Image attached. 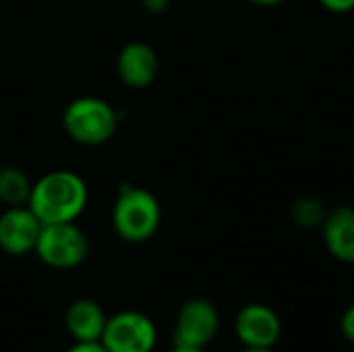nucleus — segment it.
Returning <instances> with one entry per match:
<instances>
[{
  "instance_id": "nucleus-18",
  "label": "nucleus",
  "mask_w": 354,
  "mask_h": 352,
  "mask_svg": "<svg viewBox=\"0 0 354 352\" xmlns=\"http://www.w3.org/2000/svg\"><path fill=\"white\" fill-rule=\"evenodd\" d=\"M251 4H255V6H263V8H270V6H278V4H282L284 0H249Z\"/></svg>"
},
{
  "instance_id": "nucleus-2",
  "label": "nucleus",
  "mask_w": 354,
  "mask_h": 352,
  "mask_svg": "<svg viewBox=\"0 0 354 352\" xmlns=\"http://www.w3.org/2000/svg\"><path fill=\"white\" fill-rule=\"evenodd\" d=\"M162 207L158 197L137 185H122L112 205V228L133 245L147 243L160 228Z\"/></svg>"
},
{
  "instance_id": "nucleus-9",
  "label": "nucleus",
  "mask_w": 354,
  "mask_h": 352,
  "mask_svg": "<svg viewBox=\"0 0 354 352\" xmlns=\"http://www.w3.org/2000/svg\"><path fill=\"white\" fill-rule=\"evenodd\" d=\"M160 71L156 50L145 41H129L116 56V75L129 89H147Z\"/></svg>"
},
{
  "instance_id": "nucleus-3",
  "label": "nucleus",
  "mask_w": 354,
  "mask_h": 352,
  "mask_svg": "<svg viewBox=\"0 0 354 352\" xmlns=\"http://www.w3.org/2000/svg\"><path fill=\"white\" fill-rule=\"evenodd\" d=\"M120 127L118 110L104 98H75L62 112V129L66 137L85 147L108 143Z\"/></svg>"
},
{
  "instance_id": "nucleus-15",
  "label": "nucleus",
  "mask_w": 354,
  "mask_h": 352,
  "mask_svg": "<svg viewBox=\"0 0 354 352\" xmlns=\"http://www.w3.org/2000/svg\"><path fill=\"white\" fill-rule=\"evenodd\" d=\"M340 330H342V334H344V338L354 344V303L344 311V315H342V319H340Z\"/></svg>"
},
{
  "instance_id": "nucleus-6",
  "label": "nucleus",
  "mask_w": 354,
  "mask_h": 352,
  "mask_svg": "<svg viewBox=\"0 0 354 352\" xmlns=\"http://www.w3.org/2000/svg\"><path fill=\"white\" fill-rule=\"evenodd\" d=\"M220 330V315L212 301L191 299L187 301L174 322L172 344L205 349Z\"/></svg>"
},
{
  "instance_id": "nucleus-12",
  "label": "nucleus",
  "mask_w": 354,
  "mask_h": 352,
  "mask_svg": "<svg viewBox=\"0 0 354 352\" xmlns=\"http://www.w3.org/2000/svg\"><path fill=\"white\" fill-rule=\"evenodd\" d=\"M31 178L17 166L0 168V203L6 207L27 205L31 195Z\"/></svg>"
},
{
  "instance_id": "nucleus-4",
  "label": "nucleus",
  "mask_w": 354,
  "mask_h": 352,
  "mask_svg": "<svg viewBox=\"0 0 354 352\" xmlns=\"http://www.w3.org/2000/svg\"><path fill=\"white\" fill-rule=\"evenodd\" d=\"M33 253L52 270H73L87 259L89 239L77 222L44 224Z\"/></svg>"
},
{
  "instance_id": "nucleus-11",
  "label": "nucleus",
  "mask_w": 354,
  "mask_h": 352,
  "mask_svg": "<svg viewBox=\"0 0 354 352\" xmlns=\"http://www.w3.org/2000/svg\"><path fill=\"white\" fill-rule=\"evenodd\" d=\"M106 313L91 299H77L64 313V324L75 342H100L106 328Z\"/></svg>"
},
{
  "instance_id": "nucleus-14",
  "label": "nucleus",
  "mask_w": 354,
  "mask_h": 352,
  "mask_svg": "<svg viewBox=\"0 0 354 352\" xmlns=\"http://www.w3.org/2000/svg\"><path fill=\"white\" fill-rule=\"evenodd\" d=\"M326 10L330 12H338V15H344V12H351L354 10V0H317Z\"/></svg>"
},
{
  "instance_id": "nucleus-17",
  "label": "nucleus",
  "mask_w": 354,
  "mask_h": 352,
  "mask_svg": "<svg viewBox=\"0 0 354 352\" xmlns=\"http://www.w3.org/2000/svg\"><path fill=\"white\" fill-rule=\"evenodd\" d=\"M66 352H108L100 342H75Z\"/></svg>"
},
{
  "instance_id": "nucleus-13",
  "label": "nucleus",
  "mask_w": 354,
  "mask_h": 352,
  "mask_svg": "<svg viewBox=\"0 0 354 352\" xmlns=\"http://www.w3.org/2000/svg\"><path fill=\"white\" fill-rule=\"evenodd\" d=\"M328 210L315 197H301L290 205V218L301 228H322Z\"/></svg>"
},
{
  "instance_id": "nucleus-16",
  "label": "nucleus",
  "mask_w": 354,
  "mask_h": 352,
  "mask_svg": "<svg viewBox=\"0 0 354 352\" xmlns=\"http://www.w3.org/2000/svg\"><path fill=\"white\" fill-rule=\"evenodd\" d=\"M141 4H143V8H145L147 12L162 15V12H166V10H168L170 0H141Z\"/></svg>"
},
{
  "instance_id": "nucleus-10",
  "label": "nucleus",
  "mask_w": 354,
  "mask_h": 352,
  "mask_svg": "<svg viewBox=\"0 0 354 352\" xmlns=\"http://www.w3.org/2000/svg\"><path fill=\"white\" fill-rule=\"evenodd\" d=\"M322 237L330 255L342 263H354V207L342 205L328 212Z\"/></svg>"
},
{
  "instance_id": "nucleus-1",
  "label": "nucleus",
  "mask_w": 354,
  "mask_h": 352,
  "mask_svg": "<svg viewBox=\"0 0 354 352\" xmlns=\"http://www.w3.org/2000/svg\"><path fill=\"white\" fill-rule=\"evenodd\" d=\"M89 189L81 174L73 170H52L39 176L27 201V207L41 224L77 222L87 210Z\"/></svg>"
},
{
  "instance_id": "nucleus-5",
  "label": "nucleus",
  "mask_w": 354,
  "mask_h": 352,
  "mask_svg": "<svg viewBox=\"0 0 354 352\" xmlns=\"http://www.w3.org/2000/svg\"><path fill=\"white\" fill-rule=\"evenodd\" d=\"M158 330L151 317L141 311L127 309L106 319L100 344L108 352H153Z\"/></svg>"
},
{
  "instance_id": "nucleus-7",
  "label": "nucleus",
  "mask_w": 354,
  "mask_h": 352,
  "mask_svg": "<svg viewBox=\"0 0 354 352\" xmlns=\"http://www.w3.org/2000/svg\"><path fill=\"white\" fill-rule=\"evenodd\" d=\"M234 334L243 346L274 349L282 334V322L272 307L261 303H251L236 313Z\"/></svg>"
},
{
  "instance_id": "nucleus-19",
  "label": "nucleus",
  "mask_w": 354,
  "mask_h": 352,
  "mask_svg": "<svg viewBox=\"0 0 354 352\" xmlns=\"http://www.w3.org/2000/svg\"><path fill=\"white\" fill-rule=\"evenodd\" d=\"M166 352H205V349H191V346H178V344H172V349H168Z\"/></svg>"
},
{
  "instance_id": "nucleus-8",
  "label": "nucleus",
  "mask_w": 354,
  "mask_h": 352,
  "mask_svg": "<svg viewBox=\"0 0 354 352\" xmlns=\"http://www.w3.org/2000/svg\"><path fill=\"white\" fill-rule=\"evenodd\" d=\"M41 226L39 218L27 205L6 207L0 214V251L12 257L35 251Z\"/></svg>"
},
{
  "instance_id": "nucleus-20",
  "label": "nucleus",
  "mask_w": 354,
  "mask_h": 352,
  "mask_svg": "<svg viewBox=\"0 0 354 352\" xmlns=\"http://www.w3.org/2000/svg\"><path fill=\"white\" fill-rule=\"evenodd\" d=\"M241 352H274L272 349H249V346H243Z\"/></svg>"
}]
</instances>
